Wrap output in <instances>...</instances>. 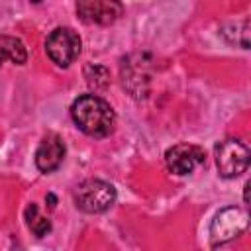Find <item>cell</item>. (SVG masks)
<instances>
[{
    "label": "cell",
    "instance_id": "6da1fadb",
    "mask_svg": "<svg viewBox=\"0 0 251 251\" xmlns=\"http://www.w3.org/2000/svg\"><path fill=\"white\" fill-rule=\"evenodd\" d=\"M71 116L82 133L96 139L110 135L116 126L114 108L96 94L78 96L71 106Z\"/></svg>",
    "mask_w": 251,
    "mask_h": 251
},
{
    "label": "cell",
    "instance_id": "7a4b0ae2",
    "mask_svg": "<svg viewBox=\"0 0 251 251\" xmlns=\"http://www.w3.org/2000/svg\"><path fill=\"white\" fill-rule=\"evenodd\" d=\"M116 202V188L100 178H86L75 190V204L86 214L106 212Z\"/></svg>",
    "mask_w": 251,
    "mask_h": 251
},
{
    "label": "cell",
    "instance_id": "3957f363",
    "mask_svg": "<svg viewBox=\"0 0 251 251\" xmlns=\"http://www.w3.org/2000/svg\"><path fill=\"white\" fill-rule=\"evenodd\" d=\"M216 155V167L220 176L224 178H235L249 167V149L239 139H224L214 149Z\"/></svg>",
    "mask_w": 251,
    "mask_h": 251
},
{
    "label": "cell",
    "instance_id": "277c9868",
    "mask_svg": "<svg viewBox=\"0 0 251 251\" xmlns=\"http://www.w3.org/2000/svg\"><path fill=\"white\" fill-rule=\"evenodd\" d=\"M245 229H247L245 210L237 206H226L214 216L210 224V241L212 245H222V243H227L239 237Z\"/></svg>",
    "mask_w": 251,
    "mask_h": 251
},
{
    "label": "cell",
    "instance_id": "5b68a950",
    "mask_svg": "<svg viewBox=\"0 0 251 251\" xmlns=\"http://www.w3.org/2000/svg\"><path fill=\"white\" fill-rule=\"evenodd\" d=\"M80 37L71 27H57L45 39V51L49 59L59 67H69L80 55Z\"/></svg>",
    "mask_w": 251,
    "mask_h": 251
},
{
    "label": "cell",
    "instance_id": "8992f818",
    "mask_svg": "<svg viewBox=\"0 0 251 251\" xmlns=\"http://www.w3.org/2000/svg\"><path fill=\"white\" fill-rule=\"evenodd\" d=\"M206 161V153L200 145H192V143H178L167 149L165 153V163L167 169L178 176L190 175L194 169H198L200 165H204Z\"/></svg>",
    "mask_w": 251,
    "mask_h": 251
},
{
    "label": "cell",
    "instance_id": "52a82bcc",
    "mask_svg": "<svg viewBox=\"0 0 251 251\" xmlns=\"http://www.w3.org/2000/svg\"><path fill=\"white\" fill-rule=\"evenodd\" d=\"M124 12V6L114 0H80L76 4V14L84 24L110 25Z\"/></svg>",
    "mask_w": 251,
    "mask_h": 251
},
{
    "label": "cell",
    "instance_id": "ba28073f",
    "mask_svg": "<svg viewBox=\"0 0 251 251\" xmlns=\"http://www.w3.org/2000/svg\"><path fill=\"white\" fill-rule=\"evenodd\" d=\"M133 59L135 61L131 59H127V63L124 61L122 82L131 92V96L143 98L147 96V84H149V73L145 71L149 61H145V55H133Z\"/></svg>",
    "mask_w": 251,
    "mask_h": 251
},
{
    "label": "cell",
    "instance_id": "9c48e42d",
    "mask_svg": "<svg viewBox=\"0 0 251 251\" xmlns=\"http://www.w3.org/2000/svg\"><path fill=\"white\" fill-rule=\"evenodd\" d=\"M65 159V143L57 133H47L35 151V167L41 173H53Z\"/></svg>",
    "mask_w": 251,
    "mask_h": 251
},
{
    "label": "cell",
    "instance_id": "30bf717a",
    "mask_svg": "<svg viewBox=\"0 0 251 251\" xmlns=\"http://www.w3.org/2000/svg\"><path fill=\"white\" fill-rule=\"evenodd\" d=\"M6 59L14 65H24L27 61V51L24 43L14 35H0V65Z\"/></svg>",
    "mask_w": 251,
    "mask_h": 251
},
{
    "label": "cell",
    "instance_id": "8fae6325",
    "mask_svg": "<svg viewBox=\"0 0 251 251\" xmlns=\"http://www.w3.org/2000/svg\"><path fill=\"white\" fill-rule=\"evenodd\" d=\"M84 78L92 90H106L110 86V71L102 65L88 63L84 67Z\"/></svg>",
    "mask_w": 251,
    "mask_h": 251
},
{
    "label": "cell",
    "instance_id": "7c38bea8",
    "mask_svg": "<svg viewBox=\"0 0 251 251\" xmlns=\"http://www.w3.org/2000/svg\"><path fill=\"white\" fill-rule=\"evenodd\" d=\"M24 216H25V224H27V227H29L37 237H43V235H47V233L51 231V222H49V218L39 216V208H37V204H33V202L27 204Z\"/></svg>",
    "mask_w": 251,
    "mask_h": 251
},
{
    "label": "cell",
    "instance_id": "4fadbf2b",
    "mask_svg": "<svg viewBox=\"0 0 251 251\" xmlns=\"http://www.w3.org/2000/svg\"><path fill=\"white\" fill-rule=\"evenodd\" d=\"M231 31H235L231 37H227V43L231 45H239L241 49H249V20H241V22H235V24H229L222 29V35H229Z\"/></svg>",
    "mask_w": 251,
    "mask_h": 251
}]
</instances>
